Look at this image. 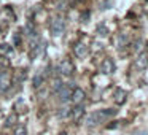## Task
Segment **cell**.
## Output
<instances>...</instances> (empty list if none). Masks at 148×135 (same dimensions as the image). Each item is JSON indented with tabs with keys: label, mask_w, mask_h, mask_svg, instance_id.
I'll use <instances>...</instances> for the list:
<instances>
[{
	"label": "cell",
	"mask_w": 148,
	"mask_h": 135,
	"mask_svg": "<svg viewBox=\"0 0 148 135\" xmlns=\"http://www.w3.org/2000/svg\"><path fill=\"white\" fill-rule=\"evenodd\" d=\"M115 115H116V110H113V108L97 110V111L88 115V118H86V125H88V127H94V125H97V124H100V122L107 121L108 118H112V116H115Z\"/></svg>",
	"instance_id": "cell-1"
},
{
	"label": "cell",
	"mask_w": 148,
	"mask_h": 135,
	"mask_svg": "<svg viewBox=\"0 0 148 135\" xmlns=\"http://www.w3.org/2000/svg\"><path fill=\"white\" fill-rule=\"evenodd\" d=\"M49 30L54 37H61L65 30V19L62 16H54L49 22Z\"/></svg>",
	"instance_id": "cell-2"
},
{
	"label": "cell",
	"mask_w": 148,
	"mask_h": 135,
	"mask_svg": "<svg viewBox=\"0 0 148 135\" xmlns=\"http://www.w3.org/2000/svg\"><path fill=\"white\" fill-rule=\"evenodd\" d=\"M16 14L11 7H5L0 10V27H8L11 22H14Z\"/></svg>",
	"instance_id": "cell-3"
},
{
	"label": "cell",
	"mask_w": 148,
	"mask_h": 135,
	"mask_svg": "<svg viewBox=\"0 0 148 135\" xmlns=\"http://www.w3.org/2000/svg\"><path fill=\"white\" fill-rule=\"evenodd\" d=\"M58 72L62 75V76H72V75L75 73V65L72 61H69V59H64V61L59 62L58 65Z\"/></svg>",
	"instance_id": "cell-4"
},
{
	"label": "cell",
	"mask_w": 148,
	"mask_h": 135,
	"mask_svg": "<svg viewBox=\"0 0 148 135\" xmlns=\"http://www.w3.org/2000/svg\"><path fill=\"white\" fill-rule=\"evenodd\" d=\"M73 84L69 83V84H62V87L58 91V95H59V100L61 102H69L70 100V95H72V91H73Z\"/></svg>",
	"instance_id": "cell-5"
},
{
	"label": "cell",
	"mask_w": 148,
	"mask_h": 135,
	"mask_svg": "<svg viewBox=\"0 0 148 135\" xmlns=\"http://www.w3.org/2000/svg\"><path fill=\"white\" fill-rule=\"evenodd\" d=\"M84 97H86V94H84V91L81 89V87H73L72 95H70V100H72L73 105H80V103H83Z\"/></svg>",
	"instance_id": "cell-6"
},
{
	"label": "cell",
	"mask_w": 148,
	"mask_h": 135,
	"mask_svg": "<svg viewBox=\"0 0 148 135\" xmlns=\"http://www.w3.org/2000/svg\"><path fill=\"white\" fill-rule=\"evenodd\" d=\"M10 84H11V78H10V75H8V72L0 70V92L3 94L5 91L10 87Z\"/></svg>",
	"instance_id": "cell-7"
},
{
	"label": "cell",
	"mask_w": 148,
	"mask_h": 135,
	"mask_svg": "<svg viewBox=\"0 0 148 135\" xmlns=\"http://www.w3.org/2000/svg\"><path fill=\"white\" fill-rule=\"evenodd\" d=\"M100 72H102L103 75H110V73H113V72H115V62H113L110 57L103 59L102 64H100Z\"/></svg>",
	"instance_id": "cell-8"
},
{
	"label": "cell",
	"mask_w": 148,
	"mask_h": 135,
	"mask_svg": "<svg viewBox=\"0 0 148 135\" xmlns=\"http://www.w3.org/2000/svg\"><path fill=\"white\" fill-rule=\"evenodd\" d=\"M148 65V54L147 52H140V54H137V59H135L134 62V67L138 68V70H145Z\"/></svg>",
	"instance_id": "cell-9"
},
{
	"label": "cell",
	"mask_w": 148,
	"mask_h": 135,
	"mask_svg": "<svg viewBox=\"0 0 148 135\" xmlns=\"http://www.w3.org/2000/svg\"><path fill=\"white\" fill-rule=\"evenodd\" d=\"M126 99H127V94H126V91L121 89V87H116L115 92H113V100H115L116 105H123V103L126 102Z\"/></svg>",
	"instance_id": "cell-10"
},
{
	"label": "cell",
	"mask_w": 148,
	"mask_h": 135,
	"mask_svg": "<svg viewBox=\"0 0 148 135\" xmlns=\"http://www.w3.org/2000/svg\"><path fill=\"white\" fill-rule=\"evenodd\" d=\"M45 80H46V73H45V72H43V70L35 72V75H34V78H32L34 87H35V89H38V87L45 83Z\"/></svg>",
	"instance_id": "cell-11"
},
{
	"label": "cell",
	"mask_w": 148,
	"mask_h": 135,
	"mask_svg": "<svg viewBox=\"0 0 148 135\" xmlns=\"http://www.w3.org/2000/svg\"><path fill=\"white\" fill-rule=\"evenodd\" d=\"M73 52H75V56H77V57H84V56L88 54V46L84 45L83 42H77L73 45Z\"/></svg>",
	"instance_id": "cell-12"
},
{
	"label": "cell",
	"mask_w": 148,
	"mask_h": 135,
	"mask_svg": "<svg viewBox=\"0 0 148 135\" xmlns=\"http://www.w3.org/2000/svg\"><path fill=\"white\" fill-rule=\"evenodd\" d=\"M84 116V106L81 105H75L73 108H72V113H70V118L73 119V121H80L81 118Z\"/></svg>",
	"instance_id": "cell-13"
},
{
	"label": "cell",
	"mask_w": 148,
	"mask_h": 135,
	"mask_svg": "<svg viewBox=\"0 0 148 135\" xmlns=\"http://www.w3.org/2000/svg\"><path fill=\"white\" fill-rule=\"evenodd\" d=\"M24 32H26V35L29 37V38H32V37L37 35V29H35V24H34V21H27L26 26H24Z\"/></svg>",
	"instance_id": "cell-14"
},
{
	"label": "cell",
	"mask_w": 148,
	"mask_h": 135,
	"mask_svg": "<svg viewBox=\"0 0 148 135\" xmlns=\"http://www.w3.org/2000/svg\"><path fill=\"white\" fill-rule=\"evenodd\" d=\"M13 54V46L10 43H0V56H11Z\"/></svg>",
	"instance_id": "cell-15"
},
{
	"label": "cell",
	"mask_w": 148,
	"mask_h": 135,
	"mask_svg": "<svg viewBox=\"0 0 148 135\" xmlns=\"http://www.w3.org/2000/svg\"><path fill=\"white\" fill-rule=\"evenodd\" d=\"M18 124V113H11V115L7 116L5 119V127H13V125Z\"/></svg>",
	"instance_id": "cell-16"
},
{
	"label": "cell",
	"mask_w": 148,
	"mask_h": 135,
	"mask_svg": "<svg viewBox=\"0 0 148 135\" xmlns=\"http://www.w3.org/2000/svg\"><path fill=\"white\" fill-rule=\"evenodd\" d=\"M143 40H137V42H134V45H132V52L134 54H140L142 51H143Z\"/></svg>",
	"instance_id": "cell-17"
},
{
	"label": "cell",
	"mask_w": 148,
	"mask_h": 135,
	"mask_svg": "<svg viewBox=\"0 0 148 135\" xmlns=\"http://www.w3.org/2000/svg\"><path fill=\"white\" fill-rule=\"evenodd\" d=\"M70 113H72V108L70 106H62L61 110H59V118H62V119H65V118H70Z\"/></svg>",
	"instance_id": "cell-18"
},
{
	"label": "cell",
	"mask_w": 148,
	"mask_h": 135,
	"mask_svg": "<svg viewBox=\"0 0 148 135\" xmlns=\"http://www.w3.org/2000/svg\"><path fill=\"white\" fill-rule=\"evenodd\" d=\"M14 108H16V113H26L27 111V106H26V103H24L23 99L18 100L16 105H14Z\"/></svg>",
	"instance_id": "cell-19"
},
{
	"label": "cell",
	"mask_w": 148,
	"mask_h": 135,
	"mask_svg": "<svg viewBox=\"0 0 148 135\" xmlns=\"http://www.w3.org/2000/svg\"><path fill=\"white\" fill-rule=\"evenodd\" d=\"M14 135H27V129H26V125L18 124L16 127H14Z\"/></svg>",
	"instance_id": "cell-20"
},
{
	"label": "cell",
	"mask_w": 148,
	"mask_h": 135,
	"mask_svg": "<svg viewBox=\"0 0 148 135\" xmlns=\"http://www.w3.org/2000/svg\"><path fill=\"white\" fill-rule=\"evenodd\" d=\"M62 84H64V83L61 81V78H54V80H53V91L58 92V91L62 87Z\"/></svg>",
	"instance_id": "cell-21"
},
{
	"label": "cell",
	"mask_w": 148,
	"mask_h": 135,
	"mask_svg": "<svg viewBox=\"0 0 148 135\" xmlns=\"http://www.w3.org/2000/svg\"><path fill=\"white\" fill-rule=\"evenodd\" d=\"M21 40H23V33H21V32H14V35H13V45L14 46H19L21 45Z\"/></svg>",
	"instance_id": "cell-22"
},
{
	"label": "cell",
	"mask_w": 148,
	"mask_h": 135,
	"mask_svg": "<svg viewBox=\"0 0 148 135\" xmlns=\"http://www.w3.org/2000/svg\"><path fill=\"white\" fill-rule=\"evenodd\" d=\"M97 33H99L100 37H105L107 33H108V30H107V27L103 26V24H100V26L97 27Z\"/></svg>",
	"instance_id": "cell-23"
},
{
	"label": "cell",
	"mask_w": 148,
	"mask_h": 135,
	"mask_svg": "<svg viewBox=\"0 0 148 135\" xmlns=\"http://www.w3.org/2000/svg\"><path fill=\"white\" fill-rule=\"evenodd\" d=\"M126 40H127V38H126L124 35H119V37H118V46H123V45L126 43Z\"/></svg>",
	"instance_id": "cell-24"
},
{
	"label": "cell",
	"mask_w": 148,
	"mask_h": 135,
	"mask_svg": "<svg viewBox=\"0 0 148 135\" xmlns=\"http://www.w3.org/2000/svg\"><path fill=\"white\" fill-rule=\"evenodd\" d=\"M135 135H148V132H140V134H135Z\"/></svg>",
	"instance_id": "cell-25"
},
{
	"label": "cell",
	"mask_w": 148,
	"mask_h": 135,
	"mask_svg": "<svg viewBox=\"0 0 148 135\" xmlns=\"http://www.w3.org/2000/svg\"><path fill=\"white\" fill-rule=\"evenodd\" d=\"M59 135H67V134H65V132H61V134H59Z\"/></svg>",
	"instance_id": "cell-26"
},
{
	"label": "cell",
	"mask_w": 148,
	"mask_h": 135,
	"mask_svg": "<svg viewBox=\"0 0 148 135\" xmlns=\"http://www.w3.org/2000/svg\"><path fill=\"white\" fill-rule=\"evenodd\" d=\"M0 30H2V27H0Z\"/></svg>",
	"instance_id": "cell-27"
}]
</instances>
